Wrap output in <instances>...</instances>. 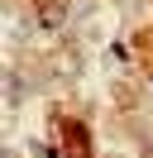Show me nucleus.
Segmentation results:
<instances>
[{
	"label": "nucleus",
	"instance_id": "1",
	"mask_svg": "<svg viewBox=\"0 0 153 158\" xmlns=\"http://www.w3.org/2000/svg\"><path fill=\"white\" fill-rule=\"evenodd\" d=\"M62 19H67V5H62V0H57V5H48V10L38 15V24H43V29H57Z\"/></svg>",
	"mask_w": 153,
	"mask_h": 158
}]
</instances>
